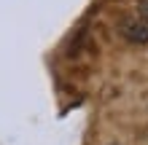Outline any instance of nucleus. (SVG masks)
<instances>
[{
    "instance_id": "1",
    "label": "nucleus",
    "mask_w": 148,
    "mask_h": 145,
    "mask_svg": "<svg viewBox=\"0 0 148 145\" xmlns=\"http://www.w3.org/2000/svg\"><path fill=\"white\" fill-rule=\"evenodd\" d=\"M119 32L129 43H137V46L148 43V22L143 16H124V19L119 22Z\"/></svg>"
},
{
    "instance_id": "2",
    "label": "nucleus",
    "mask_w": 148,
    "mask_h": 145,
    "mask_svg": "<svg viewBox=\"0 0 148 145\" xmlns=\"http://www.w3.org/2000/svg\"><path fill=\"white\" fill-rule=\"evenodd\" d=\"M137 11H140V16L148 22V0H140V3H137Z\"/></svg>"
}]
</instances>
